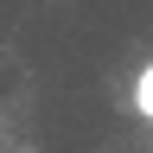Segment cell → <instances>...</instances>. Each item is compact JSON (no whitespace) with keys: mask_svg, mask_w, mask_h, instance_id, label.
I'll list each match as a JSON object with an SVG mask.
<instances>
[{"mask_svg":"<svg viewBox=\"0 0 153 153\" xmlns=\"http://www.w3.org/2000/svg\"><path fill=\"white\" fill-rule=\"evenodd\" d=\"M134 115H140V121H153V64L134 76Z\"/></svg>","mask_w":153,"mask_h":153,"instance_id":"cell-1","label":"cell"}]
</instances>
